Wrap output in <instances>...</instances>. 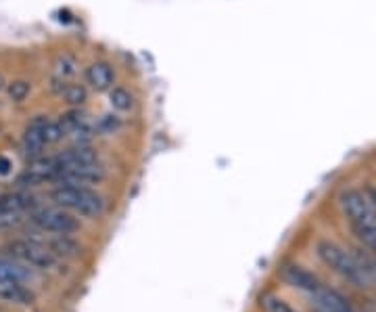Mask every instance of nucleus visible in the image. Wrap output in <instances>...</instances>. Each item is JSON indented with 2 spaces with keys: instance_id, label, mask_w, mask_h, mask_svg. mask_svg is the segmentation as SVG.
<instances>
[{
  "instance_id": "obj_1",
  "label": "nucleus",
  "mask_w": 376,
  "mask_h": 312,
  "mask_svg": "<svg viewBox=\"0 0 376 312\" xmlns=\"http://www.w3.org/2000/svg\"><path fill=\"white\" fill-rule=\"evenodd\" d=\"M51 199L59 207H63V210L73 212L84 218H98L105 212L102 197L96 191L88 187H80V184H59L51 193Z\"/></svg>"
},
{
  "instance_id": "obj_2",
  "label": "nucleus",
  "mask_w": 376,
  "mask_h": 312,
  "mask_svg": "<svg viewBox=\"0 0 376 312\" xmlns=\"http://www.w3.org/2000/svg\"><path fill=\"white\" fill-rule=\"evenodd\" d=\"M316 254H318V258L326 266H330L337 275L347 279L351 285H355V287H370L366 277H364V272H361V268H359V264H357V260H355V256L351 252H347L345 248H341L339 243L322 239L316 245Z\"/></svg>"
},
{
  "instance_id": "obj_3",
  "label": "nucleus",
  "mask_w": 376,
  "mask_h": 312,
  "mask_svg": "<svg viewBox=\"0 0 376 312\" xmlns=\"http://www.w3.org/2000/svg\"><path fill=\"white\" fill-rule=\"evenodd\" d=\"M7 250L34 270H55L59 266V258L38 239H15Z\"/></svg>"
},
{
  "instance_id": "obj_4",
  "label": "nucleus",
  "mask_w": 376,
  "mask_h": 312,
  "mask_svg": "<svg viewBox=\"0 0 376 312\" xmlns=\"http://www.w3.org/2000/svg\"><path fill=\"white\" fill-rule=\"evenodd\" d=\"M40 231L44 233H53V235H73L78 231V220L73 218L71 212L63 210V207L55 205V207H38V210L32 212L30 218Z\"/></svg>"
},
{
  "instance_id": "obj_5",
  "label": "nucleus",
  "mask_w": 376,
  "mask_h": 312,
  "mask_svg": "<svg viewBox=\"0 0 376 312\" xmlns=\"http://www.w3.org/2000/svg\"><path fill=\"white\" fill-rule=\"evenodd\" d=\"M339 205H341L343 214L347 216V220L351 223V227L376 223V212L372 210V205L368 203V199L361 191H355V189L343 191L339 195Z\"/></svg>"
},
{
  "instance_id": "obj_6",
  "label": "nucleus",
  "mask_w": 376,
  "mask_h": 312,
  "mask_svg": "<svg viewBox=\"0 0 376 312\" xmlns=\"http://www.w3.org/2000/svg\"><path fill=\"white\" fill-rule=\"evenodd\" d=\"M59 159L57 157H36L30 162V166L26 168V172L19 176V184L24 187H34V184H40V182H46V180H57L59 176Z\"/></svg>"
},
{
  "instance_id": "obj_7",
  "label": "nucleus",
  "mask_w": 376,
  "mask_h": 312,
  "mask_svg": "<svg viewBox=\"0 0 376 312\" xmlns=\"http://www.w3.org/2000/svg\"><path fill=\"white\" fill-rule=\"evenodd\" d=\"M105 178V170L100 168V164H86V166H75V168H65L59 172L57 180L59 184H80V187H88V184H96Z\"/></svg>"
},
{
  "instance_id": "obj_8",
  "label": "nucleus",
  "mask_w": 376,
  "mask_h": 312,
  "mask_svg": "<svg viewBox=\"0 0 376 312\" xmlns=\"http://www.w3.org/2000/svg\"><path fill=\"white\" fill-rule=\"evenodd\" d=\"M44 124H46V118L44 116H38L34 118L26 132H24V139H21V149H24V155L32 162L36 157H40L44 153V147H46V141H44Z\"/></svg>"
},
{
  "instance_id": "obj_9",
  "label": "nucleus",
  "mask_w": 376,
  "mask_h": 312,
  "mask_svg": "<svg viewBox=\"0 0 376 312\" xmlns=\"http://www.w3.org/2000/svg\"><path fill=\"white\" fill-rule=\"evenodd\" d=\"M0 279L19 285H30L36 279V270L11 254H0Z\"/></svg>"
},
{
  "instance_id": "obj_10",
  "label": "nucleus",
  "mask_w": 376,
  "mask_h": 312,
  "mask_svg": "<svg viewBox=\"0 0 376 312\" xmlns=\"http://www.w3.org/2000/svg\"><path fill=\"white\" fill-rule=\"evenodd\" d=\"M312 300H314V306L318 312H353L341 293H337L328 287H322V285L316 291H312Z\"/></svg>"
},
{
  "instance_id": "obj_11",
  "label": "nucleus",
  "mask_w": 376,
  "mask_h": 312,
  "mask_svg": "<svg viewBox=\"0 0 376 312\" xmlns=\"http://www.w3.org/2000/svg\"><path fill=\"white\" fill-rule=\"evenodd\" d=\"M280 275H283V279H285L289 285H293V287H297V289H303V291H310V293L320 287V281H318L312 272H307L305 268H301L299 264H285V266L280 268Z\"/></svg>"
},
{
  "instance_id": "obj_12",
  "label": "nucleus",
  "mask_w": 376,
  "mask_h": 312,
  "mask_svg": "<svg viewBox=\"0 0 376 312\" xmlns=\"http://www.w3.org/2000/svg\"><path fill=\"white\" fill-rule=\"evenodd\" d=\"M86 82L94 90H109L113 84V69L105 61H96L86 67Z\"/></svg>"
},
{
  "instance_id": "obj_13",
  "label": "nucleus",
  "mask_w": 376,
  "mask_h": 312,
  "mask_svg": "<svg viewBox=\"0 0 376 312\" xmlns=\"http://www.w3.org/2000/svg\"><path fill=\"white\" fill-rule=\"evenodd\" d=\"M34 207V197L30 193H5L0 195V214L17 212L24 214L26 210Z\"/></svg>"
},
{
  "instance_id": "obj_14",
  "label": "nucleus",
  "mask_w": 376,
  "mask_h": 312,
  "mask_svg": "<svg viewBox=\"0 0 376 312\" xmlns=\"http://www.w3.org/2000/svg\"><path fill=\"white\" fill-rule=\"evenodd\" d=\"M0 300H7V302H13V304H30L32 302V291L26 285L0 279Z\"/></svg>"
},
{
  "instance_id": "obj_15",
  "label": "nucleus",
  "mask_w": 376,
  "mask_h": 312,
  "mask_svg": "<svg viewBox=\"0 0 376 312\" xmlns=\"http://www.w3.org/2000/svg\"><path fill=\"white\" fill-rule=\"evenodd\" d=\"M109 103H111V107L115 112H130L134 107V96L125 90V88H111L109 90Z\"/></svg>"
},
{
  "instance_id": "obj_16",
  "label": "nucleus",
  "mask_w": 376,
  "mask_h": 312,
  "mask_svg": "<svg viewBox=\"0 0 376 312\" xmlns=\"http://www.w3.org/2000/svg\"><path fill=\"white\" fill-rule=\"evenodd\" d=\"M353 256H355V260H357V264H359V268H361L368 285H370V287H376V260H374L372 256H368L366 252H361V250H355Z\"/></svg>"
},
{
  "instance_id": "obj_17",
  "label": "nucleus",
  "mask_w": 376,
  "mask_h": 312,
  "mask_svg": "<svg viewBox=\"0 0 376 312\" xmlns=\"http://www.w3.org/2000/svg\"><path fill=\"white\" fill-rule=\"evenodd\" d=\"M260 304L266 312H295L283 297H278L276 293H264L260 297Z\"/></svg>"
},
{
  "instance_id": "obj_18",
  "label": "nucleus",
  "mask_w": 376,
  "mask_h": 312,
  "mask_svg": "<svg viewBox=\"0 0 376 312\" xmlns=\"http://www.w3.org/2000/svg\"><path fill=\"white\" fill-rule=\"evenodd\" d=\"M357 239L376 254V223L374 225H359V227H353Z\"/></svg>"
},
{
  "instance_id": "obj_19",
  "label": "nucleus",
  "mask_w": 376,
  "mask_h": 312,
  "mask_svg": "<svg viewBox=\"0 0 376 312\" xmlns=\"http://www.w3.org/2000/svg\"><path fill=\"white\" fill-rule=\"evenodd\" d=\"M57 78H61V80H67V78H71V76H75V71H78V63H75V59L73 57H69V55H63V57H59V61H57Z\"/></svg>"
},
{
  "instance_id": "obj_20",
  "label": "nucleus",
  "mask_w": 376,
  "mask_h": 312,
  "mask_svg": "<svg viewBox=\"0 0 376 312\" xmlns=\"http://www.w3.org/2000/svg\"><path fill=\"white\" fill-rule=\"evenodd\" d=\"M9 96L13 98V101H24L28 94H30V82H26V80H15V82H11L9 84Z\"/></svg>"
},
{
  "instance_id": "obj_21",
  "label": "nucleus",
  "mask_w": 376,
  "mask_h": 312,
  "mask_svg": "<svg viewBox=\"0 0 376 312\" xmlns=\"http://www.w3.org/2000/svg\"><path fill=\"white\" fill-rule=\"evenodd\" d=\"M364 195H366V199H368V203L372 205V210L376 212V187H366L364 191H361Z\"/></svg>"
},
{
  "instance_id": "obj_22",
  "label": "nucleus",
  "mask_w": 376,
  "mask_h": 312,
  "mask_svg": "<svg viewBox=\"0 0 376 312\" xmlns=\"http://www.w3.org/2000/svg\"><path fill=\"white\" fill-rule=\"evenodd\" d=\"M11 168H13L11 159H9V157H5V155H0V176L11 174Z\"/></svg>"
},
{
  "instance_id": "obj_23",
  "label": "nucleus",
  "mask_w": 376,
  "mask_h": 312,
  "mask_svg": "<svg viewBox=\"0 0 376 312\" xmlns=\"http://www.w3.org/2000/svg\"><path fill=\"white\" fill-rule=\"evenodd\" d=\"M3 84H5V78H3V76H0V90H3Z\"/></svg>"
}]
</instances>
